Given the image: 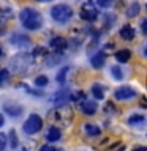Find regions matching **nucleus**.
Returning a JSON list of instances; mask_svg holds the SVG:
<instances>
[{
    "label": "nucleus",
    "mask_w": 147,
    "mask_h": 151,
    "mask_svg": "<svg viewBox=\"0 0 147 151\" xmlns=\"http://www.w3.org/2000/svg\"><path fill=\"white\" fill-rule=\"evenodd\" d=\"M3 110H5V113H8L11 116H19L22 113V106L14 101H7L3 104Z\"/></svg>",
    "instance_id": "nucleus-8"
},
{
    "label": "nucleus",
    "mask_w": 147,
    "mask_h": 151,
    "mask_svg": "<svg viewBox=\"0 0 147 151\" xmlns=\"http://www.w3.org/2000/svg\"><path fill=\"white\" fill-rule=\"evenodd\" d=\"M130 58H131V52L128 49H122V50L116 52V60L120 61V63H127Z\"/></svg>",
    "instance_id": "nucleus-18"
},
{
    "label": "nucleus",
    "mask_w": 147,
    "mask_h": 151,
    "mask_svg": "<svg viewBox=\"0 0 147 151\" xmlns=\"http://www.w3.org/2000/svg\"><path fill=\"white\" fill-rule=\"evenodd\" d=\"M17 145H19L17 134H16V131H14V129H11V131H9V146H11V150H13V148H16Z\"/></svg>",
    "instance_id": "nucleus-22"
},
{
    "label": "nucleus",
    "mask_w": 147,
    "mask_h": 151,
    "mask_svg": "<svg viewBox=\"0 0 147 151\" xmlns=\"http://www.w3.org/2000/svg\"><path fill=\"white\" fill-rule=\"evenodd\" d=\"M79 16H81V19H84V21L92 22L98 17V9L95 8L92 3H85V5H82V8H81Z\"/></svg>",
    "instance_id": "nucleus-6"
},
{
    "label": "nucleus",
    "mask_w": 147,
    "mask_h": 151,
    "mask_svg": "<svg viewBox=\"0 0 147 151\" xmlns=\"http://www.w3.org/2000/svg\"><path fill=\"white\" fill-rule=\"evenodd\" d=\"M95 3L98 5V6H101V8H109L112 5V0H93Z\"/></svg>",
    "instance_id": "nucleus-28"
},
{
    "label": "nucleus",
    "mask_w": 147,
    "mask_h": 151,
    "mask_svg": "<svg viewBox=\"0 0 147 151\" xmlns=\"http://www.w3.org/2000/svg\"><path fill=\"white\" fill-rule=\"evenodd\" d=\"M139 14V3L135 2L133 5H130V8H128V11H127V16L128 17H135Z\"/></svg>",
    "instance_id": "nucleus-21"
},
{
    "label": "nucleus",
    "mask_w": 147,
    "mask_h": 151,
    "mask_svg": "<svg viewBox=\"0 0 147 151\" xmlns=\"http://www.w3.org/2000/svg\"><path fill=\"white\" fill-rule=\"evenodd\" d=\"M144 123H146V116L141 115V113H135V115H131L128 118V124L130 126L139 127V126H144Z\"/></svg>",
    "instance_id": "nucleus-15"
},
{
    "label": "nucleus",
    "mask_w": 147,
    "mask_h": 151,
    "mask_svg": "<svg viewBox=\"0 0 147 151\" xmlns=\"http://www.w3.org/2000/svg\"><path fill=\"white\" fill-rule=\"evenodd\" d=\"M92 93H93L95 99H103L104 98V88L101 87V85H98V83H95L92 87Z\"/></svg>",
    "instance_id": "nucleus-20"
},
{
    "label": "nucleus",
    "mask_w": 147,
    "mask_h": 151,
    "mask_svg": "<svg viewBox=\"0 0 147 151\" xmlns=\"http://www.w3.org/2000/svg\"><path fill=\"white\" fill-rule=\"evenodd\" d=\"M68 71H70L68 66L62 68V69L59 71V74H57V82H59V83H63V82H65V79H66V74H68Z\"/></svg>",
    "instance_id": "nucleus-23"
},
{
    "label": "nucleus",
    "mask_w": 147,
    "mask_h": 151,
    "mask_svg": "<svg viewBox=\"0 0 147 151\" xmlns=\"http://www.w3.org/2000/svg\"><path fill=\"white\" fill-rule=\"evenodd\" d=\"M47 82H49V80H47V77L46 76H38V77L35 79V85L38 88H43V87H46L47 85Z\"/></svg>",
    "instance_id": "nucleus-25"
},
{
    "label": "nucleus",
    "mask_w": 147,
    "mask_h": 151,
    "mask_svg": "<svg viewBox=\"0 0 147 151\" xmlns=\"http://www.w3.org/2000/svg\"><path fill=\"white\" fill-rule=\"evenodd\" d=\"M90 61H92V66L95 69H100L104 63H106V52H104V50L97 52V54L92 57V60H90Z\"/></svg>",
    "instance_id": "nucleus-13"
},
{
    "label": "nucleus",
    "mask_w": 147,
    "mask_h": 151,
    "mask_svg": "<svg viewBox=\"0 0 147 151\" xmlns=\"http://www.w3.org/2000/svg\"><path fill=\"white\" fill-rule=\"evenodd\" d=\"M141 30L144 35H147V19H144V21L141 22Z\"/></svg>",
    "instance_id": "nucleus-32"
},
{
    "label": "nucleus",
    "mask_w": 147,
    "mask_h": 151,
    "mask_svg": "<svg viewBox=\"0 0 147 151\" xmlns=\"http://www.w3.org/2000/svg\"><path fill=\"white\" fill-rule=\"evenodd\" d=\"M119 35H120L125 41H131L133 38H135V30H133V27H130V25H123L120 28V32H119Z\"/></svg>",
    "instance_id": "nucleus-16"
},
{
    "label": "nucleus",
    "mask_w": 147,
    "mask_h": 151,
    "mask_svg": "<svg viewBox=\"0 0 147 151\" xmlns=\"http://www.w3.org/2000/svg\"><path fill=\"white\" fill-rule=\"evenodd\" d=\"M84 131H85V134H87L89 137H98L100 134H101V129H100L97 124H92V123L84 124Z\"/></svg>",
    "instance_id": "nucleus-17"
},
{
    "label": "nucleus",
    "mask_w": 147,
    "mask_h": 151,
    "mask_svg": "<svg viewBox=\"0 0 147 151\" xmlns=\"http://www.w3.org/2000/svg\"><path fill=\"white\" fill-rule=\"evenodd\" d=\"M32 60H33L32 54H28V52H19V54H16L11 58V61H9V68H11L13 73L22 74V73H25V71L28 69Z\"/></svg>",
    "instance_id": "nucleus-3"
},
{
    "label": "nucleus",
    "mask_w": 147,
    "mask_h": 151,
    "mask_svg": "<svg viewBox=\"0 0 147 151\" xmlns=\"http://www.w3.org/2000/svg\"><path fill=\"white\" fill-rule=\"evenodd\" d=\"M51 47L55 52H63L66 47H68V41H66L63 36H55L51 40Z\"/></svg>",
    "instance_id": "nucleus-11"
},
{
    "label": "nucleus",
    "mask_w": 147,
    "mask_h": 151,
    "mask_svg": "<svg viewBox=\"0 0 147 151\" xmlns=\"http://www.w3.org/2000/svg\"><path fill=\"white\" fill-rule=\"evenodd\" d=\"M13 17V9L11 8H0V22H8Z\"/></svg>",
    "instance_id": "nucleus-19"
},
{
    "label": "nucleus",
    "mask_w": 147,
    "mask_h": 151,
    "mask_svg": "<svg viewBox=\"0 0 147 151\" xmlns=\"http://www.w3.org/2000/svg\"><path fill=\"white\" fill-rule=\"evenodd\" d=\"M7 142H8L7 135L0 132V151H3V150H5V146H7Z\"/></svg>",
    "instance_id": "nucleus-29"
},
{
    "label": "nucleus",
    "mask_w": 147,
    "mask_h": 151,
    "mask_svg": "<svg viewBox=\"0 0 147 151\" xmlns=\"http://www.w3.org/2000/svg\"><path fill=\"white\" fill-rule=\"evenodd\" d=\"M40 151H59V150H57V148H54L52 145H43Z\"/></svg>",
    "instance_id": "nucleus-31"
},
{
    "label": "nucleus",
    "mask_w": 147,
    "mask_h": 151,
    "mask_svg": "<svg viewBox=\"0 0 147 151\" xmlns=\"http://www.w3.org/2000/svg\"><path fill=\"white\" fill-rule=\"evenodd\" d=\"M19 21L27 30H38L43 25V16L41 13H38L36 9H33L30 6L21 9L19 13Z\"/></svg>",
    "instance_id": "nucleus-2"
},
{
    "label": "nucleus",
    "mask_w": 147,
    "mask_h": 151,
    "mask_svg": "<svg viewBox=\"0 0 147 151\" xmlns=\"http://www.w3.org/2000/svg\"><path fill=\"white\" fill-rule=\"evenodd\" d=\"M13 46H16L17 49H25V47L30 46V40H28V36L25 35H21V33H14L11 36V40H9Z\"/></svg>",
    "instance_id": "nucleus-7"
},
{
    "label": "nucleus",
    "mask_w": 147,
    "mask_h": 151,
    "mask_svg": "<svg viewBox=\"0 0 147 151\" xmlns=\"http://www.w3.org/2000/svg\"><path fill=\"white\" fill-rule=\"evenodd\" d=\"M111 74L114 76V79H116V80H122L123 79V73H122L120 66H112V68H111Z\"/></svg>",
    "instance_id": "nucleus-24"
},
{
    "label": "nucleus",
    "mask_w": 147,
    "mask_h": 151,
    "mask_svg": "<svg viewBox=\"0 0 147 151\" xmlns=\"http://www.w3.org/2000/svg\"><path fill=\"white\" fill-rule=\"evenodd\" d=\"M24 88H25V91L32 93V94H35V96H41V94H43V91H41V90H38V91H35V90H32L30 87H28V85H25Z\"/></svg>",
    "instance_id": "nucleus-30"
},
{
    "label": "nucleus",
    "mask_w": 147,
    "mask_h": 151,
    "mask_svg": "<svg viewBox=\"0 0 147 151\" xmlns=\"http://www.w3.org/2000/svg\"><path fill=\"white\" fill-rule=\"evenodd\" d=\"M32 55H33V58H38V57H44V58H46L49 54H47V50L44 49V47H36V49L33 50Z\"/></svg>",
    "instance_id": "nucleus-26"
},
{
    "label": "nucleus",
    "mask_w": 147,
    "mask_h": 151,
    "mask_svg": "<svg viewBox=\"0 0 147 151\" xmlns=\"http://www.w3.org/2000/svg\"><path fill=\"white\" fill-rule=\"evenodd\" d=\"M9 79V73L7 69H0V85H3Z\"/></svg>",
    "instance_id": "nucleus-27"
},
{
    "label": "nucleus",
    "mask_w": 147,
    "mask_h": 151,
    "mask_svg": "<svg viewBox=\"0 0 147 151\" xmlns=\"http://www.w3.org/2000/svg\"><path fill=\"white\" fill-rule=\"evenodd\" d=\"M79 109L84 115H95L98 109V104L97 101H89V99H84L82 102H79Z\"/></svg>",
    "instance_id": "nucleus-9"
},
{
    "label": "nucleus",
    "mask_w": 147,
    "mask_h": 151,
    "mask_svg": "<svg viewBox=\"0 0 147 151\" xmlns=\"http://www.w3.org/2000/svg\"><path fill=\"white\" fill-rule=\"evenodd\" d=\"M51 16L55 22L63 24V22H68L71 19L73 9H71V6H68V5H65V3H59V5H55V6H52Z\"/></svg>",
    "instance_id": "nucleus-4"
},
{
    "label": "nucleus",
    "mask_w": 147,
    "mask_h": 151,
    "mask_svg": "<svg viewBox=\"0 0 147 151\" xmlns=\"http://www.w3.org/2000/svg\"><path fill=\"white\" fill-rule=\"evenodd\" d=\"M133 96H135V90L130 87H122L116 91V99H119V101H125V99H130Z\"/></svg>",
    "instance_id": "nucleus-12"
},
{
    "label": "nucleus",
    "mask_w": 147,
    "mask_h": 151,
    "mask_svg": "<svg viewBox=\"0 0 147 151\" xmlns=\"http://www.w3.org/2000/svg\"><path fill=\"white\" fill-rule=\"evenodd\" d=\"M71 99V93L68 91V90L62 88L60 91H57L54 96H52V101H54V104H57V106H63V104H66Z\"/></svg>",
    "instance_id": "nucleus-10"
},
{
    "label": "nucleus",
    "mask_w": 147,
    "mask_h": 151,
    "mask_svg": "<svg viewBox=\"0 0 147 151\" xmlns=\"http://www.w3.org/2000/svg\"><path fill=\"white\" fill-rule=\"evenodd\" d=\"M36 2H41V3H46V2H51V0H36Z\"/></svg>",
    "instance_id": "nucleus-35"
},
{
    "label": "nucleus",
    "mask_w": 147,
    "mask_h": 151,
    "mask_svg": "<svg viewBox=\"0 0 147 151\" xmlns=\"http://www.w3.org/2000/svg\"><path fill=\"white\" fill-rule=\"evenodd\" d=\"M5 124V118H3V115H2V113H0V127H2Z\"/></svg>",
    "instance_id": "nucleus-33"
},
{
    "label": "nucleus",
    "mask_w": 147,
    "mask_h": 151,
    "mask_svg": "<svg viewBox=\"0 0 147 151\" xmlns=\"http://www.w3.org/2000/svg\"><path fill=\"white\" fill-rule=\"evenodd\" d=\"M60 139H62V131H60V127L51 126L49 129H47V132H46V140H47V142H57V140H60Z\"/></svg>",
    "instance_id": "nucleus-14"
},
{
    "label": "nucleus",
    "mask_w": 147,
    "mask_h": 151,
    "mask_svg": "<svg viewBox=\"0 0 147 151\" xmlns=\"http://www.w3.org/2000/svg\"><path fill=\"white\" fill-rule=\"evenodd\" d=\"M142 54H144V55H146V57H147V44H146V46H144V50H142Z\"/></svg>",
    "instance_id": "nucleus-34"
},
{
    "label": "nucleus",
    "mask_w": 147,
    "mask_h": 151,
    "mask_svg": "<svg viewBox=\"0 0 147 151\" xmlns=\"http://www.w3.org/2000/svg\"><path fill=\"white\" fill-rule=\"evenodd\" d=\"M2 57H3V49L0 47V58H2Z\"/></svg>",
    "instance_id": "nucleus-36"
},
{
    "label": "nucleus",
    "mask_w": 147,
    "mask_h": 151,
    "mask_svg": "<svg viewBox=\"0 0 147 151\" xmlns=\"http://www.w3.org/2000/svg\"><path fill=\"white\" fill-rule=\"evenodd\" d=\"M136 151H147V148H138Z\"/></svg>",
    "instance_id": "nucleus-37"
},
{
    "label": "nucleus",
    "mask_w": 147,
    "mask_h": 151,
    "mask_svg": "<svg viewBox=\"0 0 147 151\" xmlns=\"http://www.w3.org/2000/svg\"><path fill=\"white\" fill-rule=\"evenodd\" d=\"M47 120H49V123H52V126L65 127L73 121V110L68 106H65V104L63 106H57L54 110L49 112Z\"/></svg>",
    "instance_id": "nucleus-1"
},
{
    "label": "nucleus",
    "mask_w": 147,
    "mask_h": 151,
    "mask_svg": "<svg viewBox=\"0 0 147 151\" xmlns=\"http://www.w3.org/2000/svg\"><path fill=\"white\" fill-rule=\"evenodd\" d=\"M41 127H43V120H41V116L36 115V113H32V115L25 120V123H24V132L28 135L36 134Z\"/></svg>",
    "instance_id": "nucleus-5"
}]
</instances>
